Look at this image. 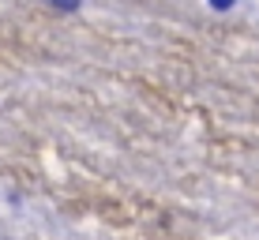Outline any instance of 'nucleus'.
Wrapping results in <instances>:
<instances>
[{
  "mask_svg": "<svg viewBox=\"0 0 259 240\" xmlns=\"http://www.w3.org/2000/svg\"><path fill=\"white\" fill-rule=\"evenodd\" d=\"M214 12H226V8H233V0H210Z\"/></svg>",
  "mask_w": 259,
  "mask_h": 240,
  "instance_id": "f03ea898",
  "label": "nucleus"
},
{
  "mask_svg": "<svg viewBox=\"0 0 259 240\" xmlns=\"http://www.w3.org/2000/svg\"><path fill=\"white\" fill-rule=\"evenodd\" d=\"M53 4H57V8H64V12H75V8H79V0H53Z\"/></svg>",
  "mask_w": 259,
  "mask_h": 240,
  "instance_id": "f257e3e1",
  "label": "nucleus"
}]
</instances>
